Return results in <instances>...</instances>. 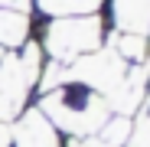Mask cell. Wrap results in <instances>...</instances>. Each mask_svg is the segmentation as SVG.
<instances>
[{
  "label": "cell",
  "instance_id": "cell-1",
  "mask_svg": "<svg viewBox=\"0 0 150 147\" xmlns=\"http://www.w3.org/2000/svg\"><path fill=\"white\" fill-rule=\"evenodd\" d=\"M39 111L52 121L56 131H65L72 137H95L111 118L105 95H98L85 85H72V82L46 92Z\"/></svg>",
  "mask_w": 150,
  "mask_h": 147
},
{
  "label": "cell",
  "instance_id": "cell-2",
  "mask_svg": "<svg viewBox=\"0 0 150 147\" xmlns=\"http://www.w3.org/2000/svg\"><path fill=\"white\" fill-rule=\"evenodd\" d=\"M39 82V49L26 46L23 53H7L0 59V121L13 124L23 114V105Z\"/></svg>",
  "mask_w": 150,
  "mask_h": 147
},
{
  "label": "cell",
  "instance_id": "cell-3",
  "mask_svg": "<svg viewBox=\"0 0 150 147\" xmlns=\"http://www.w3.org/2000/svg\"><path fill=\"white\" fill-rule=\"evenodd\" d=\"M101 39H105V30H101V20L95 13H88V16H56L46 26L42 46L56 62H75V59L95 53V49H101Z\"/></svg>",
  "mask_w": 150,
  "mask_h": 147
},
{
  "label": "cell",
  "instance_id": "cell-4",
  "mask_svg": "<svg viewBox=\"0 0 150 147\" xmlns=\"http://www.w3.org/2000/svg\"><path fill=\"white\" fill-rule=\"evenodd\" d=\"M124 75H127V62L114 49H95V53L69 62V69H65V82H79L98 95L114 92L124 82Z\"/></svg>",
  "mask_w": 150,
  "mask_h": 147
},
{
  "label": "cell",
  "instance_id": "cell-5",
  "mask_svg": "<svg viewBox=\"0 0 150 147\" xmlns=\"http://www.w3.org/2000/svg\"><path fill=\"white\" fill-rule=\"evenodd\" d=\"M13 147H59V131L39 108H30L13 128Z\"/></svg>",
  "mask_w": 150,
  "mask_h": 147
},
{
  "label": "cell",
  "instance_id": "cell-6",
  "mask_svg": "<svg viewBox=\"0 0 150 147\" xmlns=\"http://www.w3.org/2000/svg\"><path fill=\"white\" fill-rule=\"evenodd\" d=\"M114 23L117 33H150V0H114Z\"/></svg>",
  "mask_w": 150,
  "mask_h": 147
},
{
  "label": "cell",
  "instance_id": "cell-7",
  "mask_svg": "<svg viewBox=\"0 0 150 147\" xmlns=\"http://www.w3.org/2000/svg\"><path fill=\"white\" fill-rule=\"evenodd\" d=\"M30 39V16L23 10L0 7V49H20Z\"/></svg>",
  "mask_w": 150,
  "mask_h": 147
},
{
  "label": "cell",
  "instance_id": "cell-8",
  "mask_svg": "<svg viewBox=\"0 0 150 147\" xmlns=\"http://www.w3.org/2000/svg\"><path fill=\"white\" fill-rule=\"evenodd\" d=\"M111 49L124 62H147L150 59V39L137 36V33H117V36H111Z\"/></svg>",
  "mask_w": 150,
  "mask_h": 147
},
{
  "label": "cell",
  "instance_id": "cell-9",
  "mask_svg": "<svg viewBox=\"0 0 150 147\" xmlns=\"http://www.w3.org/2000/svg\"><path fill=\"white\" fill-rule=\"evenodd\" d=\"M39 7L52 16H88L101 7V0H39Z\"/></svg>",
  "mask_w": 150,
  "mask_h": 147
},
{
  "label": "cell",
  "instance_id": "cell-10",
  "mask_svg": "<svg viewBox=\"0 0 150 147\" xmlns=\"http://www.w3.org/2000/svg\"><path fill=\"white\" fill-rule=\"evenodd\" d=\"M127 137H131V118H121V114L108 118L105 128H101V134H98V141L108 144V147H124Z\"/></svg>",
  "mask_w": 150,
  "mask_h": 147
},
{
  "label": "cell",
  "instance_id": "cell-11",
  "mask_svg": "<svg viewBox=\"0 0 150 147\" xmlns=\"http://www.w3.org/2000/svg\"><path fill=\"white\" fill-rule=\"evenodd\" d=\"M124 147H150V102H144V111L131 124V137Z\"/></svg>",
  "mask_w": 150,
  "mask_h": 147
},
{
  "label": "cell",
  "instance_id": "cell-12",
  "mask_svg": "<svg viewBox=\"0 0 150 147\" xmlns=\"http://www.w3.org/2000/svg\"><path fill=\"white\" fill-rule=\"evenodd\" d=\"M10 144H13V124L0 121V147H10Z\"/></svg>",
  "mask_w": 150,
  "mask_h": 147
},
{
  "label": "cell",
  "instance_id": "cell-13",
  "mask_svg": "<svg viewBox=\"0 0 150 147\" xmlns=\"http://www.w3.org/2000/svg\"><path fill=\"white\" fill-rule=\"evenodd\" d=\"M69 147H108V144H101L98 137H88V141H85V137H75Z\"/></svg>",
  "mask_w": 150,
  "mask_h": 147
}]
</instances>
